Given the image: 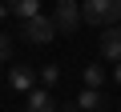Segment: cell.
I'll return each mask as SVG.
<instances>
[{
  "instance_id": "6da1fadb",
  "label": "cell",
  "mask_w": 121,
  "mask_h": 112,
  "mask_svg": "<svg viewBox=\"0 0 121 112\" xmlns=\"http://www.w3.org/2000/svg\"><path fill=\"white\" fill-rule=\"evenodd\" d=\"M81 16L89 24H101V28L121 24V0H85V4H81Z\"/></svg>"
},
{
  "instance_id": "7a4b0ae2",
  "label": "cell",
  "mask_w": 121,
  "mask_h": 112,
  "mask_svg": "<svg viewBox=\"0 0 121 112\" xmlns=\"http://www.w3.org/2000/svg\"><path fill=\"white\" fill-rule=\"evenodd\" d=\"M20 36H24L28 44H48V40L56 36V20L44 16V12H36V16L20 20Z\"/></svg>"
},
{
  "instance_id": "3957f363",
  "label": "cell",
  "mask_w": 121,
  "mask_h": 112,
  "mask_svg": "<svg viewBox=\"0 0 121 112\" xmlns=\"http://www.w3.org/2000/svg\"><path fill=\"white\" fill-rule=\"evenodd\" d=\"M52 20H56V32H77L81 28V4H77V0H56V12H52Z\"/></svg>"
},
{
  "instance_id": "277c9868",
  "label": "cell",
  "mask_w": 121,
  "mask_h": 112,
  "mask_svg": "<svg viewBox=\"0 0 121 112\" xmlns=\"http://www.w3.org/2000/svg\"><path fill=\"white\" fill-rule=\"evenodd\" d=\"M101 56L105 60H121V24H109L105 32H101Z\"/></svg>"
},
{
  "instance_id": "5b68a950",
  "label": "cell",
  "mask_w": 121,
  "mask_h": 112,
  "mask_svg": "<svg viewBox=\"0 0 121 112\" xmlns=\"http://www.w3.org/2000/svg\"><path fill=\"white\" fill-rule=\"evenodd\" d=\"M8 84H12L16 92H32V84H36V72H32V68H24V64H12V72H8Z\"/></svg>"
},
{
  "instance_id": "8992f818",
  "label": "cell",
  "mask_w": 121,
  "mask_h": 112,
  "mask_svg": "<svg viewBox=\"0 0 121 112\" xmlns=\"http://www.w3.org/2000/svg\"><path fill=\"white\" fill-rule=\"evenodd\" d=\"M105 104H109L105 92H101V88H89V84H85V92L77 96V108H81V112H101Z\"/></svg>"
},
{
  "instance_id": "52a82bcc",
  "label": "cell",
  "mask_w": 121,
  "mask_h": 112,
  "mask_svg": "<svg viewBox=\"0 0 121 112\" xmlns=\"http://www.w3.org/2000/svg\"><path fill=\"white\" fill-rule=\"evenodd\" d=\"M28 112H56V100H52V92H44V88H32V92H28Z\"/></svg>"
},
{
  "instance_id": "ba28073f",
  "label": "cell",
  "mask_w": 121,
  "mask_h": 112,
  "mask_svg": "<svg viewBox=\"0 0 121 112\" xmlns=\"http://www.w3.org/2000/svg\"><path fill=\"white\" fill-rule=\"evenodd\" d=\"M4 4H8V12H12L16 20H28V16L40 12V0H4Z\"/></svg>"
},
{
  "instance_id": "9c48e42d",
  "label": "cell",
  "mask_w": 121,
  "mask_h": 112,
  "mask_svg": "<svg viewBox=\"0 0 121 112\" xmlns=\"http://www.w3.org/2000/svg\"><path fill=\"white\" fill-rule=\"evenodd\" d=\"M85 84H89V88H101V84H105V68H101V64H85Z\"/></svg>"
},
{
  "instance_id": "30bf717a",
  "label": "cell",
  "mask_w": 121,
  "mask_h": 112,
  "mask_svg": "<svg viewBox=\"0 0 121 112\" xmlns=\"http://www.w3.org/2000/svg\"><path fill=\"white\" fill-rule=\"evenodd\" d=\"M40 80H44V84H56V80H60V68H56V64H44V68H40Z\"/></svg>"
},
{
  "instance_id": "8fae6325",
  "label": "cell",
  "mask_w": 121,
  "mask_h": 112,
  "mask_svg": "<svg viewBox=\"0 0 121 112\" xmlns=\"http://www.w3.org/2000/svg\"><path fill=\"white\" fill-rule=\"evenodd\" d=\"M4 60H12V40L0 32V64H4Z\"/></svg>"
},
{
  "instance_id": "7c38bea8",
  "label": "cell",
  "mask_w": 121,
  "mask_h": 112,
  "mask_svg": "<svg viewBox=\"0 0 121 112\" xmlns=\"http://www.w3.org/2000/svg\"><path fill=\"white\" fill-rule=\"evenodd\" d=\"M113 84H121V60H117V68H113Z\"/></svg>"
},
{
  "instance_id": "4fadbf2b",
  "label": "cell",
  "mask_w": 121,
  "mask_h": 112,
  "mask_svg": "<svg viewBox=\"0 0 121 112\" xmlns=\"http://www.w3.org/2000/svg\"><path fill=\"white\" fill-rule=\"evenodd\" d=\"M4 16H8V4H4V0H0V20H4Z\"/></svg>"
}]
</instances>
